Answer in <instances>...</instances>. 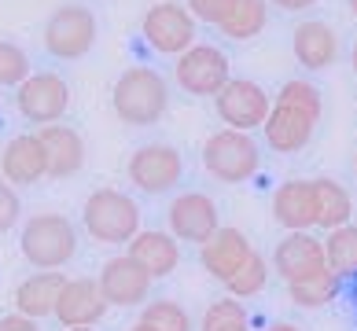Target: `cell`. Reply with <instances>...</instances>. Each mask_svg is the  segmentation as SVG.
Returning a JSON list of instances; mask_svg holds the SVG:
<instances>
[{"label":"cell","instance_id":"obj_23","mask_svg":"<svg viewBox=\"0 0 357 331\" xmlns=\"http://www.w3.org/2000/svg\"><path fill=\"white\" fill-rule=\"evenodd\" d=\"M313 188H317V229L335 232V229H342V224H350L354 199H350V192L342 188L339 180L313 177Z\"/></svg>","mask_w":357,"mask_h":331},{"label":"cell","instance_id":"obj_9","mask_svg":"<svg viewBox=\"0 0 357 331\" xmlns=\"http://www.w3.org/2000/svg\"><path fill=\"white\" fill-rule=\"evenodd\" d=\"M174 77L188 96H218L232 82V66L218 45H192L184 56H177Z\"/></svg>","mask_w":357,"mask_h":331},{"label":"cell","instance_id":"obj_17","mask_svg":"<svg viewBox=\"0 0 357 331\" xmlns=\"http://www.w3.org/2000/svg\"><path fill=\"white\" fill-rule=\"evenodd\" d=\"M37 137L45 144V155H48V177L52 180H67L74 174H82L85 166V137L77 132L74 125H41Z\"/></svg>","mask_w":357,"mask_h":331},{"label":"cell","instance_id":"obj_16","mask_svg":"<svg viewBox=\"0 0 357 331\" xmlns=\"http://www.w3.org/2000/svg\"><path fill=\"white\" fill-rule=\"evenodd\" d=\"M317 122H321V118H313V114L298 111V107H287V103L273 100V111L266 118V125H261V132H266V144L276 155H298L313 140Z\"/></svg>","mask_w":357,"mask_h":331},{"label":"cell","instance_id":"obj_20","mask_svg":"<svg viewBox=\"0 0 357 331\" xmlns=\"http://www.w3.org/2000/svg\"><path fill=\"white\" fill-rule=\"evenodd\" d=\"M291 52H295L298 66H306V70H328L339 59V37L328 22L306 19L291 33Z\"/></svg>","mask_w":357,"mask_h":331},{"label":"cell","instance_id":"obj_35","mask_svg":"<svg viewBox=\"0 0 357 331\" xmlns=\"http://www.w3.org/2000/svg\"><path fill=\"white\" fill-rule=\"evenodd\" d=\"M269 4L284 8V11H306V8H313V4H317V0H269Z\"/></svg>","mask_w":357,"mask_h":331},{"label":"cell","instance_id":"obj_19","mask_svg":"<svg viewBox=\"0 0 357 331\" xmlns=\"http://www.w3.org/2000/svg\"><path fill=\"white\" fill-rule=\"evenodd\" d=\"M273 217L287 232H310L317 224V188L313 180H284L273 192Z\"/></svg>","mask_w":357,"mask_h":331},{"label":"cell","instance_id":"obj_18","mask_svg":"<svg viewBox=\"0 0 357 331\" xmlns=\"http://www.w3.org/2000/svg\"><path fill=\"white\" fill-rule=\"evenodd\" d=\"M255 254V247H250V240L240 232V229H221L210 236V240L199 247V261H203V269L214 276V280H229V276H236L243 269V261Z\"/></svg>","mask_w":357,"mask_h":331},{"label":"cell","instance_id":"obj_40","mask_svg":"<svg viewBox=\"0 0 357 331\" xmlns=\"http://www.w3.org/2000/svg\"><path fill=\"white\" fill-rule=\"evenodd\" d=\"M67 331H96V328H67Z\"/></svg>","mask_w":357,"mask_h":331},{"label":"cell","instance_id":"obj_4","mask_svg":"<svg viewBox=\"0 0 357 331\" xmlns=\"http://www.w3.org/2000/svg\"><path fill=\"white\" fill-rule=\"evenodd\" d=\"M41 41H45V52L59 63H77L85 59L92 48L100 41V22L92 15V8L77 4H59L52 15L45 19V30H41Z\"/></svg>","mask_w":357,"mask_h":331},{"label":"cell","instance_id":"obj_37","mask_svg":"<svg viewBox=\"0 0 357 331\" xmlns=\"http://www.w3.org/2000/svg\"><path fill=\"white\" fill-rule=\"evenodd\" d=\"M350 70H354V77H357V41H354V52H350Z\"/></svg>","mask_w":357,"mask_h":331},{"label":"cell","instance_id":"obj_39","mask_svg":"<svg viewBox=\"0 0 357 331\" xmlns=\"http://www.w3.org/2000/svg\"><path fill=\"white\" fill-rule=\"evenodd\" d=\"M129 331H151V328H148V324H140V321H137V324H133V328H129Z\"/></svg>","mask_w":357,"mask_h":331},{"label":"cell","instance_id":"obj_30","mask_svg":"<svg viewBox=\"0 0 357 331\" xmlns=\"http://www.w3.org/2000/svg\"><path fill=\"white\" fill-rule=\"evenodd\" d=\"M33 74L30 52L15 41H0V88H19Z\"/></svg>","mask_w":357,"mask_h":331},{"label":"cell","instance_id":"obj_25","mask_svg":"<svg viewBox=\"0 0 357 331\" xmlns=\"http://www.w3.org/2000/svg\"><path fill=\"white\" fill-rule=\"evenodd\" d=\"M324 258H328V269L335 276H354L357 272V224H342V229L328 232Z\"/></svg>","mask_w":357,"mask_h":331},{"label":"cell","instance_id":"obj_21","mask_svg":"<svg viewBox=\"0 0 357 331\" xmlns=\"http://www.w3.org/2000/svg\"><path fill=\"white\" fill-rule=\"evenodd\" d=\"M129 258H133L144 272L151 276V280H162V276L169 272H177V265H181V243L174 240L169 232H137L133 240H129V250H126Z\"/></svg>","mask_w":357,"mask_h":331},{"label":"cell","instance_id":"obj_41","mask_svg":"<svg viewBox=\"0 0 357 331\" xmlns=\"http://www.w3.org/2000/svg\"><path fill=\"white\" fill-rule=\"evenodd\" d=\"M354 174H357V155H354Z\"/></svg>","mask_w":357,"mask_h":331},{"label":"cell","instance_id":"obj_8","mask_svg":"<svg viewBox=\"0 0 357 331\" xmlns=\"http://www.w3.org/2000/svg\"><path fill=\"white\" fill-rule=\"evenodd\" d=\"M144 41H148L158 56H184L195 45V19L192 11L177 4V0H158L144 11Z\"/></svg>","mask_w":357,"mask_h":331},{"label":"cell","instance_id":"obj_3","mask_svg":"<svg viewBox=\"0 0 357 331\" xmlns=\"http://www.w3.org/2000/svg\"><path fill=\"white\" fill-rule=\"evenodd\" d=\"M82 224L92 236V243L103 247H122L140 232V206L118 188H96L85 199Z\"/></svg>","mask_w":357,"mask_h":331},{"label":"cell","instance_id":"obj_26","mask_svg":"<svg viewBox=\"0 0 357 331\" xmlns=\"http://www.w3.org/2000/svg\"><path fill=\"white\" fill-rule=\"evenodd\" d=\"M140 324H148L151 331H192V316L174 298H151L140 309Z\"/></svg>","mask_w":357,"mask_h":331},{"label":"cell","instance_id":"obj_24","mask_svg":"<svg viewBox=\"0 0 357 331\" xmlns=\"http://www.w3.org/2000/svg\"><path fill=\"white\" fill-rule=\"evenodd\" d=\"M269 22V0H236V8L218 26L229 41H255Z\"/></svg>","mask_w":357,"mask_h":331},{"label":"cell","instance_id":"obj_6","mask_svg":"<svg viewBox=\"0 0 357 331\" xmlns=\"http://www.w3.org/2000/svg\"><path fill=\"white\" fill-rule=\"evenodd\" d=\"M126 177L144 195H166L184 177V158L174 144H162V140L140 144L126 162Z\"/></svg>","mask_w":357,"mask_h":331},{"label":"cell","instance_id":"obj_27","mask_svg":"<svg viewBox=\"0 0 357 331\" xmlns=\"http://www.w3.org/2000/svg\"><path fill=\"white\" fill-rule=\"evenodd\" d=\"M291 302L302 309H321L328 306V302L335 298V291H339V276L332 269H324V272H317L310 276V280H302V284H291Z\"/></svg>","mask_w":357,"mask_h":331},{"label":"cell","instance_id":"obj_31","mask_svg":"<svg viewBox=\"0 0 357 331\" xmlns=\"http://www.w3.org/2000/svg\"><path fill=\"white\" fill-rule=\"evenodd\" d=\"M273 100H276V103H287V107H298V111H306V114H313V118L324 114V96H321V88L310 85V82H298V77L284 82L280 92H276Z\"/></svg>","mask_w":357,"mask_h":331},{"label":"cell","instance_id":"obj_10","mask_svg":"<svg viewBox=\"0 0 357 331\" xmlns=\"http://www.w3.org/2000/svg\"><path fill=\"white\" fill-rule=\"evenodd\" d=\"M214 111L229 129L250 132V129L266 125V118L273 111V96L258 82H250V77H232L214 96Z\"/></svg>","mask_w":357,"mask_h":331},{"label":"cell","instance_id":"obj_5","mask_svg":"<svg viewBox=\"0 0 357 331\" xmlns=\"http://www.w3.org/2000/svg\"><path fill=\"white\" fill-rule=\"evenodd\" d=\"M261 148L250 132L240 129H218L203 144V169L221 184H243L258 174Z\"/></svg>","mask_w":357,"mask_h":331},{"label":"cell","instance_id":"obj_7","mask_svg":"<svg viewBox=\"0 0 357 331\" xmlns=\"http://www.w3.org/2000/svg\"><path fill=\"white\" fill-rule=\"evenodd\" d=\"M15 107L30 125H56L70 111V85L56 70H33L15 88Z\"/></svg>","mask_w":357,"mask_h":331},{"label":"cell","instance_id":"obj_29","mask_svg":"<svg viewBox=\"0 0 357 331\" xmlns=\"http://www.w3.org/2000/svg\"><path fill=\"white\" fill-rule=\"evenodd\" d=\"M266 284H269V261L261 258L258 250L243 261L240 272L225 280V287H229L232 298H255V295H261V291H266Z\"/></svg>","mask_w":357,"mask_h":331},{"label":"cell","instance_id":"obj_2","mask_svg":"<svg viewBox=\"0 0 357 331\" xmlns=\"http://www.w3.org/2000/svg\"><path fill=\"white\" fill-rule=\"evenodd\" d=\"M19 250L33 269H45V272L63 269V265L74 261V254H77V229H74L70 217L45 210V214H33L22 224Z\"/></svg>","mask_w":357,"mask_h":331},{"label":"cell","instance_id":"obj_12","mask_svg":"<svg viewBox=\"0 0 357 331\" xmlns=\"http://www.w3.org/2000/svg\"><path fill=\"white\" fill-rule=\"evenodd\" d=\"M273 269L287 287L310 280V276H317V272H324L328 269L324 240H317V236H310V232H287L273 250Z\"/></svg>","mask_w":357,"mask_h":331},{"label":"cell","instance_id":"obj_34","mask_svg":"<svg viewBox=\"0 0 357 331\" xmlns=\"http://www.w3.org/2000/svg\"><path fill=\"white\" fill-rule=\"evenodd\" d=\"M0 331H41L37 328V321H30V316H22V313H11L0 321Z\"/></svg>","mask_w":357,"mask_h":331},{"label":"cell","instance_id":"obj_28","mask_svg":"<svg viewBox=\"0 0 357 331\" xmlns=\"http://www.w3.org/2000/svg\"><path fill=\"white\" fill-rule=\"evenodd\" d=\"M199 331H250V321H247V309L240 298H218L210 302L206 313H203V324Z\"/></svg>","mask_w":357,"mask_h":331},{"label":"cell","instance_id":"obj_38","mask_svg":"<svg viewBox=\"0 0 357 331\" xmlns=\"http://www.w3.org/2000/svg\"><path fill=\"white\" fill-rule=\"evenodd\" d=\"M347 8H350V15L357 19V0H347Z\"/></svg>","mask_w":357,"mask_h":331},{"label":"cell","instance_id":"obj_15","mask_svg":"<svg viewBox=\"0 0 357 331\" xmlns=\"http://www.w3.org/2000/svg\"><path fill=\"white\" fill-rule=\"evenodd\" d=\"M0 177L8 184H15V188H30V184L48 177V155L37 132H19V137H11L4 144V151H0Z\"/></svg>","mask_w":357,"mask_h":331},{"label":"cell","instance_id":"obj_32","mask_svg":"<svg viewBox=\"0 0 357 331\" xmlns=\"http://www.w3.org/2000/svg\"><path fill=\"white\" fill-rule=\"evenodd\" d=\"M184 8L192 11L195 22H206V26H221L225 15L236 8V0H184Z\"/></svg>","mask_w":357,"mask_h":331},{"label":"cell","instance_id":"obj_33","mask_svg":"<svg viewBox=\"0 0 357 331\" xmlns=\"http://www.w3.org/2000/svg\"><path fill=\"white\" fill-rule=\"evenodd\" d=\"M22 217V199L15 192V184H8L4 177H0V232L15 229Z\"/></svg>","mask_w":357,"mask_h":331},{"label":"cell","instance_id":"obj_11","mask_svg":"<svg viewBox=\"0 0 357 331\" xmlns=\"http://www.w3.org/2000/svg\"><path fill=\"white\" fill-rule=\"evenodd\" d=\"M166 221H169V236H174L177 243H199V247L221 229L218 203L206 192L177 195L166 210Z\"/></svg>","mask_w":357,"mask_h":331},{"label":"cell","instance_id":"obj_13","mask_svg":"<svg viewBox=\"0 0 357 331\" xmlns=\"http://www.w3.org/2000/svg\"><path fill=\"white\" fill-rule=\"evenodd\" d=\"M96 284L103 291V298H107V306H118V309L140 306V302H148V295H151V276L129 254H118V258L103 261Z\"/></svg>","mask_w":357,"mask_h":331},{"label":"cell","instance_id":"obj_14","mask_svg":"<svg viewBox=\"0 0 357 331\" xmlns=\"http://www.w3.org/2000/svg\"><path fill=\"white\" fill-rule=\"evenodd\" d=\"M107 298H103L100 284L92 280V276H74V280H67V287H63V295L56 302V321L63 328H96L103 316H107Z\"/></svg>","mask_w":357,"mask_h":331},{"label":"cell","instance_id":"obj_36","mask_svg":"<svg viewBox=\"0 0 357 331\" xmlns=\"http://www.w3.org/2000/svg\"><path fill=\"white\" fill-rule=\"evenodd\" d=\"M266 331H302L298 324H287V321H276V324H269Z\"/></svg>","mask_w":357,"mask_h":331},{"label":"cell","instance_id":"obj_1","mask_svg":"<svg viewBox=\"0 0 357 331\" xmlns=\"http://www.w3.org/2000/svg\"><path fill=\"white\" fill-rule=\"evenodd\" d=\"M111 107L122 118V125H155L169 111V85L151 66H129L111 88Z\"/></svg>","mask_w":357,"mask_h":331},{"label":"cell","instance_id":"obj_22","mask_svg":"<svg viewBox=\"0 0 357 331\" xmlns=\"http://www.w3.org/2000/svg\"><path fill=\"white\" fill-rule=\"evenodd\" d=\"M67 287V276L56 272V269H37L30 272L26 280H19L15 287V313L30 316V321H41V316H52L56 313V302Z\"/></svg>","mask_w":357,"mask_h":331}]
</instances>
